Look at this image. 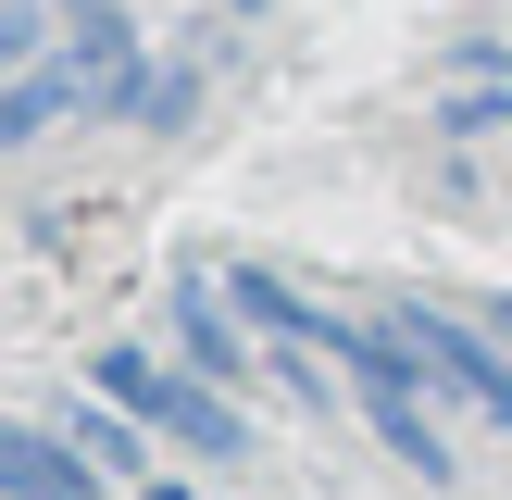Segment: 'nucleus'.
I'll list each match as a JSON object with an SVG mask.
<instances>
[{
    "instance_id": "nucleus-1",
    "label": "nucleus",
    "mask_w": 512,
    "mask_h": 500,
    "mask_svg": "<svg viewBox=\"0 0 512 500\" xmlns=\"http://www.w3.org/2000/svg\"><path fill=\"white\" fill-rule=\"evenodd\" d=\"M388 338L413 350L425 375H450V388H463V400H488V413L512 425V363H500L488 338H463V325H450V313H425V300H388Z\"/></svg>"
},
{
    "instance_id": "nucleus-2",
    "label": "nucleus",
    "mask_w": 512,
    "mask_h": 500,
    "mask_svg": "<svg viewBox=\"0 0 512 500\" xmlns=\"http://www.w3.org/2000/svg\"><path fill=\"white\" fill-rule=\"evenodd\" d=\"M350 375H363V413H375V438H388L413 475H450V438L413 413V388H400V350H388V325H375V338H350Z\"/></svg>"
},
{
    "instance_id": "nucleus-3",
    "label": "nucleus",
    "mask_w": 512,
    "mask_h": 500,
    "mask_svg": "<svg viewBox=\"0 0 512 500\" xmlns=\"http://www.w3.org/2000/svg\"><path fill=\"white\" fill-rule=\"evenodd\" d=\"M0 500H100V475H88V450L0 425Z\"/></svg>"
},
{
    "instance_id": "nucleus-4",
    "label": "nucleus",
    "mask_w": 512,
    "mask_h": 500,
    "mask_svg": "<svg viewBox=\"0 0 512 500\" xmlns=\"http://www.w3.org/2000/svg\"><path fill=\"white\" fill-rule=\"evenodd\" d=\"M163 438H188L200 450V463H238V413H225V375H200V388H188V375H175V388H163Z\"/></svg>"
},
{
    "instance_id": "nucleus-5",
    "label": "nucleus",
    "mask_w": 512,
    "mask_h": 500,
    "mask_svg": "<svg viewBox=\"0 0 512 500\" xmlns=\"http://www.w3.org/2000/svg\"><path fill=\"white\" fill-rule=\"evenodd\" d=\"M175 338H188L200 375H238V338H225V313H213V288H200V275H175Z\"/></svg>"
},
{
    "instance_id": "nucleus-6",
    "label": "nucleus",
    "mask_w": 512,
    "mask_h": 500,
    "mask_svg": "<svg viewBox=\"0 0 512 500\" xmlns=\"http://www.w3.org/2000/svg\"><path fill=\"white\" fill-rule=\"evenodd\" d=\"M100 388H113L125 413H150V425H163V388H175V375H150L138 350H100Z\"/></svg>"
},
{
    "instance_id": "nucleus-7",
    "label": "nucleus",
    "mask_w": 512,
    "mask_h": 500,
    "mask_svg": "<svg viewBox=\"0 0 512 500\" xmlns=\"http://www.w3.org/2000/svg\"><path fill=\"white\" fill-rule=\"evenodd\" d=\"M75 438H88V463L138 475V425H125V413H75Z\"/></svg>"
},
{
    "instance_id": "nucleus-8",
    "label": "nucleus",
    "mask_w": 512,
    "mask_h": 500,
    "mask_svg": "<svg viewBox=\"0 0 512 500\" xmlns=\"http://www.w3.org/2000/svg\"><path fill=\"white\" fill-rule=\"evenodd\" d=\"M0 63H25V13H13V0H0Z\"/></svg>"
},
{
    "instance_id": "nucleus-9",
    "label": "nucleus",
    "mask_w": 512,
    "mask_h": 500,
    "mask_svg": "<svg viewBox=\"0 0 512 500\" xmlns=\"http://www.w3.org/2000/svg\"><path fill=\"white\" fill-rule=\"evenodd\" d=\"M500 338H512V313H500Z\"/></svg>"
}]
</instances>
